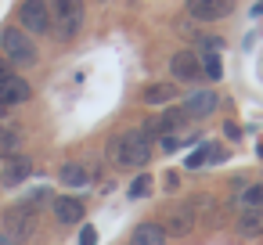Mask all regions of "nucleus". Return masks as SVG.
<instances>
[{"label":"nucleus","instance_id":"1","mask_svg":"<svg viewBox=\"0 0 263 245\" xmlns=\"http://www.w3.org/2000/svg\"><path fill=\"white\" fill-rule=\"evenodd\" d=\"M112 162L123 166V169H141L148 159H152V137L144 130H123L116 141H112Z\"/></svg>","mask_w":263,"mask_h":245},{"label":"nucleus","instance_id":"2","mask_svg":"<svg viewBox=\"0 0 263 245\" xmlns=\"http://www.w3.org/2000/svg\"><path fill=\"white\" fill-rule=\"evenodd\" d=\"M0 51H4V62L8 65H18V69H29L40 58L33 36L26 29H18V26H4V29H0Z\"/></svg>","mask_w":263,"mask_h":245},{"label":"nucleus","instance_id":"3","mask_svg":"<svg viewBox=\"0 0 263 245\" xmlns=\"http://www.w3.org/2000/svg\"><path fill=\"white\" fill-rule=\"evenodd\" d=\"M51 4V29L58 40H76L80 29H83V18H87V8L83 0H47Z\"/></svg>","mask_w":263,"mask_h":245},{"label":"nucleus","instance_id":"4","mask_svg":"<svg viewBox=\"0 0 263 245\" xmlns=\"http://www.w3.org/2000/svg\"><path fill=\"white\" fill-rule=\"evenodd\" d=\"M36 220H40V209L36 205H26V202H15L11 209H4V227H8V245H26L36 231Z\"/></svg>","mask_w":263,"mask_h":245},{"label":"nucleus","instance_id":"5","mask_svg":"<svg viewBox=\"0 0 263 245\" xmlns=\"http://www.w3.org/2000/svg\"><path fill=\"white\" fill-rule=\"evenodd\" d=\"M18 18H22L26 33H36V36L51 33V4H47V0H22Z\"/></svg>","mask_w":263,"mask_h":245},{"label":"nucleus","instance_id":"6","mask_svg":"<svg viewBox=\"0 0 263 245\" xmlns=\"http://www.w3.org/2000/svg\"><path fill=\"white\" fill-rule=\"evenodd\" d=\"M198 227V213H195V205H191V198L187 202H180V205H170L166 209V234H177V238H184V234H191Z\"/></svg>","mask_w":263,"mask_h":245},{"label":"nucleus","instance_id":"7","mask_svg":"<svg viewBox=\"0 0 263 245\" xmlns=\"http://www.w3.org/2000/svg\"><path fill=\"white\" fill-rule=\"evenodd\" d=\"M187 126V116L180 112V105L177 108H166V112H159V116H152L148 123H144V134H152V137H177L180 130Z\"/></svg>","mask_w":263,"mask_h":245},{"label":"nucleus","instance_id":"8","mask_svg":"<svg viewBox=\"0 0 263 245\" xmlns=\"http://www.w3.org/2000/svg\"><path fill=\"white\" fill-rule=\"evenodd\" d=\"M170 72L180 80V83H195V80H202V62H198V54L195 51H177L173 58H170Z\"/></svg>","mask_w":263,"mask_h":245},{"label":"nucleus","instance_id":"9","mask_svg":"<svg viewBox=\"0 0 263 245\" xmlns=\"http://www.w3.org/2000/svg\"><path fill=\"white\" fill-rule=\"evenodd\" d=\"M29 83L22 80V76H15V72H8V76H0V108H11V105H22V101H29Z\"/></svg>","mask_w":263,"mask_h":245},{"label":"nucleus","instance_id":"10","mask_svg":"<svg viewBox=\"0 0 263 245\" xmlns=\"http://www.w3.org/2000/svg\"><path fill=\"white\" fill-rule=\"evenodd\" d=\"M216 94L213 90H195V94H187L184 101H180V112L187 116V119H205V116H213L216 112Z\"/></svg>","mask_w":263,"mask_h":245},{"label":"nucleus","instance_id":"11","mask_svg":"<svg viewBox=\"0 0 263 245\" xmlns=\"http://www.w3.org/2000/svg\"><path fill=\"white\" fill-rule=\"evenodd\" d=\"M231 4L234 0H187V15L191 18H198V22H216V18H223V15H231Z\"/></svg>","mask_w":263,"mask_h":245},{"label":"nucleus","instance_id":"12","mask_svg":"<svg viewBox=\"0 0 263 245\" xmlns=\"http://www.w3.org/2000/svg\"><path fill=\"white\" fill-rule=\"evenodd\" d=\"M51 209H54V220H58L62 227L83 220V202L72 198V195H58V198H51Z\"/></svg>","mask_w":263,"mask_h":245},{"label":"nucleus","instance_id":"13","mask_svg":"<svg viewBox=\"0 0 263 245\" xmlns=\"http://www.w3.org/2000/svg\"><path fill=\"white\" fill-rule=\"evenodd\" d=\"M58 180H62L65 187L80 191V187H87V184L94 180V173H90V166H87V162H65V166L58 169Z\"/></svg>","mask_w":263,"mask_h":245},{"label":"nucleus","instance_id":"14","mask_svg":"<svg viewBox=\"0 0 263 245\" xmlns=\"http://www.w3.org/2000/svg\"><path fill=\"white\" fill-rule=\"evenodd\" d=\"M126 245H170V238H166L162 223L148 220V223H137V227H134V234H130Z\"/></svg>","mask_w":263,"mask_h":245},{"label":"nucleus","instance_id":"15","mask_svg":"<svg viewBox=\"0 0 263 245\" xmlns=\"http://www.w3.org/2000/svg\"><path fill=\"white\" fill-rule=\"evenodd\" d=\"M29 173H33V159L29 155H11L8 166H4V173H0V180H4L8 187H18Z\"/></svg>","mask_w":263,"mask_h":245},{"label":"nucleus","instance_id":"16","mask_svg":"<svg viewBox=\"0 0 263 245\" xmlns=\"http://www.w3.org/2000/svg\"><path fill=\"white\" fill-rule=\"evenodd\" d=\"M234 227H238L241 238H259V234H263V205H256V209H238Z\"/></svg>","mask_w":263,"mask_h":245},{"label":"nucleus","instance_id":"17","mask_svg":"<svg viewBox=\"0 0 263 245\" xmlns=\"http://www.w3.org/2000/svg\"><path fill=\"white\" fill-rule=\"evenodd\" d=\"M220 159H223V148H220V144H202V148H195V152L187 155L184 166H187V169H202L205 162H220Z\"/></svg>","mask_w":263,"mask_h":245},{"label":"nucleus","instance_id":"18","mask_svg":"<svg viewBox=\"0 0 263 245\" xmlns=\"http://www.w3.org/2000/svg\"><path fill=\"white\" fill-rule=\"evenodd\" d=\"M11 155H22V134L0 126V159H11Z\"/></svg>","mask_w":263,"mask_h":245},{"label":"nucleus","instance_id":"19","mask_svg":"<svg viewBox=\"0 0 263 245\" xmlns=\"http://www.w3.org/2000/svg\"><path fill=\"white\" fill-rule=\"evenodd\" d=\"M173 98H177V83H152L144 90V101L148 105H170Z\"/></svg>","mask_w":263,"mask_h":245},{"label":"nucleus","instance_id":"20","mask_svg":"<svg viewBox=\"0 0 263 245\" xmlns=\"http://www.w3.org/2000/svg\"><path fill=\"white\" fill-rule=\"evenodd\" d=\"M234 202H238V209H256V205H263V184L238 187V191H234Z\"/></svg>","mask_w":263,"mask_h":245},{"label":"nucleus","instance_id":"21","mask_svg":"<svg viewBox=\"0 0 263 245\" xmlns=\"http://www.w3.org/2000/svg\"><path fill=\"white\" fill-rule=\"evenodd\" d=\"M202 76H209V80H220V76H223V65H220L216 54H205V58H202Z\"/></svg>","mask_w":263,"mask_h":245},{"label":"nucleus","instance_id":"22","mask_svg":"<svg viewBox=\"0 0 263 245\" xmlns=\"http://www.w3.org/2000/svg\"><path fill=\"white\" fill-rule=\"evenodd\" d=\"M148 191H152V177H148V173H141V177L130 184V195H134V198H144Z\"/></svg>","mask_w":263,"mask_h":245},{"label":"nucleus","instance_id":"23","mask_svg":"<svg viewBox=\"0 0 263 245\" xmlns=\"http://www.w3.org/2000/svg\"><path fill=\"white\" fill-rule=\"evenodd\" d=\"M80 245H98V231L94 227H83L80 231Z\"/></svg>","mask_w":263,"mask_h":245},{"label":"nucleus","instance_id":"24","mask_svg":"<svg viewBox=\"0 0 263 245\" xmlns=\"http://www.w3.org/2000/svg\"><path fill=\"white\" fill-rule=\"evenodd\" d=\"M177 144H180V137H162V148H166V152H173Z\"/></svg>","mask_w":263,"mask_h":245},{"label":"nucleus","instance_id":"25","mask_svg":"<svg viewBox=\"0 0 263 245\" xmlns=\"http://www.w3.org/2000/svg\"><path fill=\"white\" fill-rule=\"evenodd\" d=\"M8 72H11V65H8L4 58H0V76H8Z\"/></svg>","mask_w":263,"mask_h":245},{"label":"nucleus","instance_id":"26","mask_svg":"<svg viewBox=\"0 0 263 245\" xmlns=\"http://www.w3.org/2000/svg\"><path fill=\"white\" fill-rule=\"evenodd\" d=\"M259 159H263V144H259Z\"/></svg>","mask_w":263,"mask_h":245}]
</instances>
